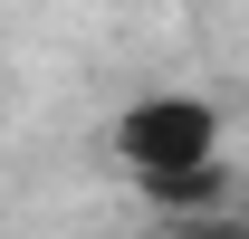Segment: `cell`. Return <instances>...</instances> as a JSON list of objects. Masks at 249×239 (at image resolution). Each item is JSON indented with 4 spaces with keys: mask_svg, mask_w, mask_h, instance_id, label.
Segmentation results:
<instances>
[{
    "mask_svg": "<svg viewBox=\"0 0 249 239\" xmlns=\"http://www.w3.org/2000/svg\"><path fill=\"white\" fill-rule=\"evenodd\" d=\"M220 105L192 86H154L134 96V105H115V124H106V144H115V163L134 172V191L144 182H182V172H211L220 163Z\"/></svg>",
    "mask_w": 249,
    "mask_h": 239,
    "instance_id": "6da1fadb",
    "label": "cell"
},
{
    "mask_svg": "<svg viewBox=\"0 0 249 239\" xmlns=\"http://www.w3.org/2000/svg\"><path fill=\"white\" fill-rule=\"evenodd\" d=\"M154 239H249V210L230 201V210H201V220H163Z\"/></svg>",
    "mask_w": 249,
    "mask_h": 239,
    "instance_id": "7a4b0ae2",
    "label": "cell"
}]
</instances>
